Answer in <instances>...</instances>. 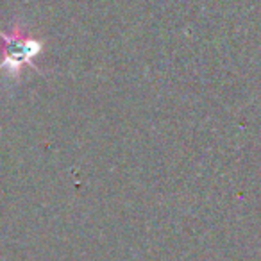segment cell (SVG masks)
<instances>
[{"label":"cell","mask_w":261,"mask_h":261,"mask_svg":"<svg viewBox=\"0 0 261 261\" xmlns=\"http://www.w3.org/2000/svg\"><path fill=\"white\" fill-rule=\"evenodd\" d=\"M0 36L4 40V50H2L4 52V63H2V66H8L9 72L29 63V59L36 54L38 45L18 31L13 33L11 36L0 33Z\"/></svg>","instance_id":"cell-1"}]
</instances>
